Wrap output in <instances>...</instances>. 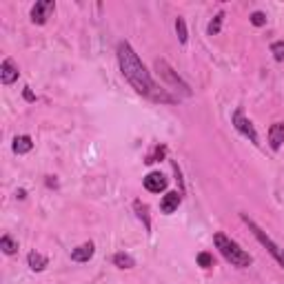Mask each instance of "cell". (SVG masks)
Wrapping results in <instances>:
<instances>
[{
    "mask_svg": "<svg viewBox=\"0 0 284 284\" xmlns=\"http://www.w3.org/2000/svg\"><path fill=\"white\" fill-rule=\"evenodd\" d=\"M116 55H118V65L122 76L127 78V82L140 93L142 98L153 100V102H176V98L171 96L166 89H162L160 85H155L151 74L147 71V67L142 65V60L138 58V53L133 51V47L129 42H118V49H116Z\"/></svg>",
    "mask_w": 284,
    "mask_h": 284,
    "instance_id": "1",
    "label": "cell"
},
{
    "mask_svg": "<svg viewBox=\"0 0 284 284\" xmlns=\"http://www.w3.org/2000/svg\"><path fill=\"white\" fill-rule=\"evenodd\" d=\"M213 242H215V247L220 249V253L224 255L226 262H231L233 266L244 269V266L251 264V255L244 251V249H240V244H238V242H233L231 238H226L224 233H215Z\"/></svg>",
    "mask_w": 284,
    "mask_h": 284,
    "instance_id": "2",
    "label": "cell"
},
{
    "mask_svg": "<svg viewBox=\"0 0 284 284\" xmlns=\"http://www.w3.org/2000/svg\"><path fill=\"white\" fill-rule=\"evenodd\" d=\"M240 218H242V222H244V224H247L249 229H251V233L255 236V240H258L260 244H262V247L266 249V251H269L271 255H273V260H275V262H277V264H280L282 269H284V249H280V247H277V244H275L273 240H271L269 236H266V231H264V229H260V226L255 224V222H253L251 218H249V215H244V213H242Z\"/></svg>",
    "mask_w": 284,
    "mask_h": 284,
    "instance_id": "3",
    "label": "cell"
},
{
    "mask_svg": "<svg viewBox=\"0 0 284 284\" xmlns=\"http://www.w3.org/2000/svg\"><path fill=\"white\" fill-rule=\"evenodd\" d=\"M155 71H158V74H160V78H164V80L169 82V85H174L176 89L180 87V89H182V93H185V96H191V87H189L187 82L182 80V78L178 76L174 69H171V67H169V63H166V60H162V58H158V60H155Z\"/></svg>",
    "mask_w": 284,
    "mask_h": 284,
    "instance_id": "4",
    "label": "cell"
},
{
    "mask_svg": "<svg viewBox=\"0 0 284 284\" xmlns=\"http://www.w3.org/2000/svg\"><path fill=\"white\" fill-rule=\"evenodd\" d=\"M231 125L236 127V131H238V133H242V136H244V138H249V140H251L253 144H258V131H255L253 122L242 113V109H236V111H233V116H231Z\"/></svg>",
    "mask_w": 284,
    "mask_h": 284,
    "instance_id": "5",
    "label": "cell"
},
{
    "mask_svg": "<svg viewBox=\"0 0 284 284\" xmlns=\"http://www.w3.org/2000/svg\"><path fill=\"white\" fill-rule=\"evenodd\" d=\"M53 11H55L53 0H38V3L31 7V20L36 22V25H44Z\"/></svg>",
    "mask_w": 284,
    "mask_h": 284,
    "instance_id": "6",
    "label": "cell"
},
{
    "mask_svg": "<svg viewBox=\"0 0 284 284\" xmlns=\"http://www.w3.org/2000/svg\"><path fill=\"white\" fill-rule=\"evenodd\" d=\"M18 76H20L18 65L11 58H5L3 65H0V82H3V85H14V82L18 80Z\"/></svg>",
    "mask_w": 284,
    "mask_h": 284,
    "instance_id": "7",
    "label": "cell"
},
{
    "mask_svg": "<svg viewBox=\"0 0 284 284\" xmlns=\"http://www.w3.org/2000/svg\"><path fill=\"white\" fill-rule=\"evenodd\" d=\"M166 185H169V180H166L160 171H151V174L144 176V189H147V191H151V193L164 191Z\"/></svg>",
    "mask_w": 284,
    "mask_h": 284,
    "instance_id": "8",
    "label": "cell"
},
{
    "mask_svg": "<svg viewBox=\"0 0 284 284\" xmlns=\"http://www.w3.org/2000/svg\"><path fill=\"white\" fill-rule=\"evenodd\" d=\"M93 253H96V244L85 242V244H80V247H76L74 251H71V260H74V262H89V260L93 258Z\"/></svg>",
    "mask_w": 284,
    "mask_h": 284,
    "instance_id": "9",
    "label": "cell"
},
{
    "mask_svg": "<svg viewBox=\"0 0 284 284\" xmlns=\"http://www.w3.org/2000/svg\"><path fill=\"white\" fill-rule=\"evenodd\" d=\"M180 202H182V193L169 191V193H166V196L162 198V202H160V211H162L164 215H171L178 207H180Z\"/></svg>",
    "mask_w": 284,
    "mask_h": 284,
    "instance_id": "10",
    "label": "cell"
},
{
    "mask_svg": "<svg viewBox=\"0 0 284 284\" xmlns=\"http://www.w3.org/2000/svg\"><path fill=\"white\" fill-rule=\"evenodd\" d=\"M282 142H284V122H273V125H271V129H269V144H271V149H273V151H280Z\"/></svg>",
    "mask_w": 284,
    "mask_h": 284,
    "instance_id": "11",
    "label": "cell"
},
{
    "mask_svg": "<svg viewBox=\"0 0 284 284\" xmlns=\"http://www.w3.org/2000/svg\"><path fill=\"white\" fill-rule=\"evenodd\" d=\"M27 262H29V269L36 271V273H40V271H44L49 266V258L38 251H31L29 255H27Z\"/></svg>",
    "mask_w": 284,
    "mask_h": 284,
    "instance_id": "12",
    "label": "cell"
},
{
    "mask_svg": "<svg viewBox=\"0 0 284 284\" xmlns=\"http://www.w3.org/2000/svg\"><path fill=\"white\" fill-rule=\"evenodd\" d=\"M11 149H14V153L25 155V153H29L31 149H33V140H31L29 136H16L14 138V144H11Z\"/></svg>",
    "mask_w": 284,
    "mask_h": 284,
    "instance_id": "13",
    "label": "cell"
},
{
    "mask_svg": "<svg viewBox=\"0 0 284 284\" xmlns=\"http://www.w3.org/2000/svg\"><path fill=\"white\" fill-rule=\"evenodd\" d=\"M133 211H136V215L142 220L144 229L151 231V218H149V207L147 204H144L142 200H136V202H133Z\"/></svg>",
    "mask_w": 284,
    "mask_h": 284,
    "instance_id": "14",
    "label": "cell"
},
{
    "mask_svg": "<svg viewBox=\"0 0 284 284\" xmlns=\"http://www.w3.org/2000/svg\"><path fill=\"white\" fill-rule=\"evenodd\" d=\"M113 264L118 266V269H133V266H136V260L131 258L129 253H116L113 255Z\"/></svg>",
    "mask_w": 284,
    "mask_h": 284,
    "instance_id": "15",
    "label": "cell"
},
{
    "mask_svg": "<svg viewBox=\"0 0 284 284\" xmlns=\"http://www.w3.org/2000/svg\"><path fill=\"white\" fill-rule=\"evenodd\" d=\"M0 249H3V253H5V255H14L16 251H18V244L14 242V238L5 233V236L0 238Z\"/></svg>",
    "mask_w": 284,
    "mask_h": 284,
    "instance_id": "16",
    "label": "cell"
},
{
    "mask_svg": "<svg viewBox=\"0 0 284 284\" xmlns=\"http://www.w3.org/2000/svg\"><path fill=\"white\" fill-rule=\"evenodd\" d=\"M222 20H224V11H220V14H215V18L209 22V27H207L209 36H218V33L222 31Z\"/></svg>",
    "mask_w": 284,
    "mask_h": 284,
    "instance_id": "17",
    "label": "cell"
},
{
    "mask_svg": "<svg viewBox=\"0 0 284 284\" xmlns=\"http://www.w3.org/2000/svg\"><path fill=\"white\" fill-rule=\"evenodd\" d=\"M176 33H178V40H180V44H187V40H189V31H187V22H185V18H176Z\"/></svg>",
    "mask_w": 284,
    "mask_h": 284,
    "instance_id": "18",
    "label": "cell"
},
{
    "mask_svg": "<svg viewBox=\"0 0 284 284\" xmlns=\"http://www.w3.org/2000/svg\"><path fill=\"white\" fill-rule=\"evenodd\" d=\"M164 155H166V147H164V144H160V147H155V149H153V153H149V155H147V160H144V162H147V164L160 162V160H162Z\"/></svg>",
    "mask_w": 284,
    "mask_h": 284,
    "instance_id": "19",
    "label": "cell"
},
{
    "mask_svg": "<svg viewBox=\"0 0 284 284\" xmlns=\"http://www.w3.org/2000/svg\"><path fill=\"white\" fill-rule=\"evenodd\" d=\"M271 53H273V58L277 60V63H282L284 60V40H277L271 44Z\"/></svg>",
    "mask_w": 284,
    "mask_h": 284,
    "instance_id": "20",
    "label": "cell"
},
{
    "mask_svg": "<svg viewBox=\"0 0 284 284\" xmlns=\"http://www.w3.org/2000/svg\"><path fill=\"white\" fill-rule=\"evenodd\" d=\"M249 20H251V25H255V27H264L266 25V14H262V11H253V14L249 16Z\"/></svg>",
    "mask_w": 284,
    "mask_h": 284,
    "instance_id": "21",
    "label": "cell"
},
{
    "mask_svg": "<svg viewBox=\"0 0 284 284\" xmlns=\"http://www.w3.org/2000/svg\"><path fill=\"white\" fill-rule=\"evenodd\" d=\"M198 264L202 266V269H211V266H213V255L207 253V251L200 253V255H198Z\"/></svg>",
    "mask_w": 284,
    "mask_h": 284,
    "instance_id": "22",
    "label": "cell"
},
{
    "mask_svg": "<svg viewBox=\"0 0 284 284\" xmlns=\"http://www.w3.org/2000/svg\"><path fill=\"white\" fill-rule=\"evenodd\" d=\"M174 174H176V180H178V185H180V189H182V187H185V185H182V174H180V166H178L176 162H174Z\"/></svg>",
    "mask_w": 284,
    "mask_h": 284,
    "instance_id": "23",
    "label": "cell"
},
{
    "mask_svg": "<svg viewBox=\"0 0 284 284\" xmlns=\"http://www.w3.org/2000/svg\"><path fill=\"white\" fill-rule=\"evenodd\" d=\"M22 96H25V100H27V102H33V100H36V96H33V93H31V89H29V87H27L25 91H22Z\"/></svg>",
    "mask_w": 284,
    "mask_h": 284,
    "instance_id": "24",
    "label": "cell"
},
{
    "mask_svg": "<svg viewBox=\"0 0 284 284\" xmlns=\"http://www.w3.org/2000/svg\"><path fill=\"white\" fill-rule=\"evenodd\" d=\"M47 185H49V187H58V180H55L53 176H49V178H47Z\"/></svg>",
    "mask_w": 284,
    "mask_h": 284,
    "instance_id": "25",
    "label": "cell"
},
{
    "mask_svg": "<svg viewBox=\"0 0 284 284\" xmlns=\"http://www.w3.org/2000/svg\"><path fill=\"white\" fill-rule=\"evenodd\" d=\"M16 196H18L20 200H22V198H27V193H25V189H20V191H18V193H16Z\"/></svg>",
    "mask_w": 284,
    "mask_h": 284,
    "instance_id": "26",
    "label": "cell"
}]
</instances>
